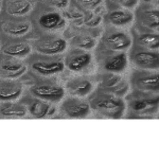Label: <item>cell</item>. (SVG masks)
<instances>
[{"label":"cell","instance_id":"obj_4","mask_svg":"<svg viewBox=\"0 0 159 159\" xmlns=\"http://www.w3.org/2000/svg\"><path fill=\"white\" fill-rule=\"evenodd\" d=\"M22 93V85L14 79H0V102H13Z\"/></svg>","mask_w":159,"mask_h":159},{"label":"cell","instance_id":"obj_9","mask_svg":"<svg viewBox=\"0 0 159 159\" xmlns=\"http://www.w3.org/2000/svg\"><path fill=\"white\" fill-rule=\"evenodd\" d=\"M133 84L140 90H158L159 78L156 73L136 72L133 75Z\"/></svg>","mask_w":159,"mask_h":159},{"label":"cell","instance_id":"obj_28","mask_svg":"<svg viewBox=\"0 0 159 159\" xmlns=\"http://www.w3.org/2000/svg\"><path fill=\"white\" fill-rule=\"evenodd\" d=\"M111 1H117V2H120V3H122L123 6L129 7H134L135 4H136V2H137V0H111Z\"/></svg>","mask_w":159,"mask_h":159},{"label":"cell","instance_id":"obj_19","mask_svg":"<svg viewBox=\"0 0 159 159\" xmlns=\"http://www.w3.org/2000/svg\"><path fill=\"white\" fill-rule=\"evenodd\" d=\"M51 110V105L48 103L47 101L37 99L36 101H33L30 104L29 111L34 118L36 119H42V118L47 117L50 114Z\"/></svg>","mask_w":159,"mask_h":159},{"label":"cell","instance_id":"obj_26","mask_svg":"<svg viewBox=\"0 0 159 159\" xmlns=\"http://www.w3.org/2000/svg\"><path fill=\"white\" fill-rule=\"evenodd\" d=\"M152 102H153L152 100H136V101L132 102L130 107H132L134 110L140 111V110H143V109L147 108L148 104H153Z\"/></svg>","mask_w":159,"mask_h":159},{"label":"cell","instance_id":"obj_5","mask_svg":"<svg viewBox=\"0 0 159 159\" xmlns=\"http://www.w3.org/2000/svg\"><path fill=\"white\" fill-rule=\"evenodd\" d=\"M67 48V42L60 37H47L36 43V50L43 54L53 55L61 53Z\"/></svg>","mask_w":159,"mask_h":159},{"label":"cell","instance_id":"obj_20","mask_svg":"<svg viewBox=\"0 0 159 159\" xmlns=\"http://www.w3.org/2000/svg\"><path fill=\"white\" fill-rule=\"evenodd\" d=\"M138 43L150 50H157L159 48V35L157 33H143L138 37Z\"/></svg>","mask_w":159,"mask_h":159},{"label":"cell","instance_id":"obj_18","mask_svg":"<svg viewBox=\"0 0 159 159\" xmlns=\"http://www.w3.org/2000/svg\"><path fill=\"white\" fill-rule=\"evenodd\" d=\"M127 66V55L124 52L118 53L105 61L104 67L109 72L118 73L124 70Z\"/></svg>","mask_w":159,"mask_h":159},{"label":"cell","instance_id":"obj_14","mask_svg":"<svg viewBox=\"0 0 159 159\" xmlns=\"http://www.w3.org/2000/svg\"><path fill=\"white\" fill-rule=\"evenodd\" d=\"M38 22L40 27L46 30H56L65 25V19L63 18V16L55 12L43 14Z\"/></svg>","mask_w":159,"mask_h":159},{"label":"cell","instance_id":"obj_21","mask_svg":"<svg viewBox=\"0 0 159 159\" xmlns=\"http://www.w3.org/2000/svg\"><path fill=\"white\" fill-rule=\"evenodd\" d=\"M142 21L151 29H157L159 25V11L158 10H150V11L143 12Z\"/></svg>","mask_w":159,"mask_h":159},{"label":"cell","instance_id":"obj_25","mask_svg":"<svg viewBox=\"0 0 159 159\" xmlns=\"http://www.w3.org/2000/svg\"><path fill=\"white\" fill-rule=\"evenodd\" d=\"M75 2L81 7L86 10H92L102 3V0H75Z\"/></svg>","mask_w":159,"mask_h":159},{"label":"cell","instance_id":"obj_8","mask_svg":"<svg viewBox=\"0 0 159 159\" xmlns=\"http://www.w3.org/2000/svg\"><path fill=\"white\" fill-rule=\"evenodd\" d=\"M25 71H27V67L20 61L14 60V58H6L0 61V72L2 78L17 79L21 76Z\"/></svg>","mask_w":159,"mask_h":159},{"label":"cell","instance_id":"obj_1","mask_svg":"<svg viewBox=\"0 0 159 159\" xmlns=\"http://www.w3.org/2000/svg\"><path fill=\"white\" fill-rule=\"evenodd\" d=\"M90 107L108 117L118 119L122 116L125 104L121 99L108 93H98L90 100Z\"/></svg>","mask_w":159,"mask_h":159},{"label":"cell","instance_id":"obj_22","mask_svg":"<svg viewBox=\"0 0 159 159\" xmlns=\"http://www.w3.org/2000/svg\"><path fill=\"white\" fill-rule=\"evenodd\" d=\"M31 28L30 22L22 21V22H15V24H11L10 27H7L6 31L10 35H14V36H21L25 35V33L29 32Z\"/></svg>","mask_w":159,"mask_h":159},{"label":"cell","instance_id":"obj_29","mask_svg":"<svg viewBox=\"0 0 159 159\" xmlns=\"http://www.w3.org/2000/svg\"><path fill=\"white\" fill-rule=\"evenodd\" d=\"M1 6H2V0H0V9H1Z\"/></svg>","mask_w":159,"mask_h":159},{"label":"cell","instance_id":"obj_23","mask_svg":"<svg viewBox=\"0 0 159 159\" xmlns=\"http://www.w3.org/2000/svg\"><path fill=\"white\" fill-rule=\"evenodd\" d=\"M75 46L82 49H91L96 46V40L90 36H81L75 39Z\"/></svg>","mask_w":159,"mask_h":159},{"label":"cell","instance_id":"obj_17","mask_svg":"<svg viewBox=\"0 0 159 159\" xmlns=\"http://www.w3.org/2000/svg\"><path fill=\"white\" fill-rule=\"evenodd\" d=\"M107 19L111 25L123 27V25H126L133 21L134 15L127 10H115V11L108 13Z\"/></svg>","mask_w":159,"mask_h":159},{"label":"cell","instance_id":"obj_12","mask_svg":"<svg viewBox=\"0 0 159 159\" xmlns=\"http://www.w3.org/2000/svg\"><path fill=\"white\" fill-rule=\"evenodd\" d=\"M91 54L88 52H79L76 54L68 56L66 60V66L71 71H81L90 64Z\"/></svg>","mask_w":159,"mask_h":159},{"label":"cell","instance_id":"obj_30","mask_svg":"<svg viewBox=\"0 0 159 159\" xmlns=\"http://www.w3.org/2000/svg\"><path fill=\"white\" fill-rule=\"evenodd\" d=\"M143 1H151V0H143Z\"/></svg>","mask_w":159,"mask_h":159},{"label":"cell","instance_id":"obj_11","mask_svg":"<svg viewBox=\"0 0 159 159\" xmlns=\"http://www.w3.org/2000/svg\"><path fill=\"white\" fill-rule=\"evenodd\" d=\"M32 69L39 75L50 76L53 74L60 73L65 69V64L61 61H37L32 64Z\"/></svg>","mask_w":159,"mask_h":159},{"label":"cell","instance_id":"obj_2","mask_svg":"<svg viewBox=\"0 0 159 159\" xmlns=\"http://www.w3.org/2000/svg\"><path fill=\"white\" fill-rule=\"evenodd\" d=\"M30 92L35 98L47 102H60L65 96V89L55 84H35L30 88Z\"/></svg>","mask_w":159,"mask_h":159},{"label":"cell","instance_id":"obj_24","mask_svg":"<svg viewBox=\"0 0 159 159\" xmlns=\"http://www.w3.org/2000/svg\"><path fill=\"white\" fill-rule=\"evenodd\" d=\"M121 82L122 80L120 76L114 75V74H108V75L105 76L103 84L107 89H110V88H118V87H120L121 86L120 85Z\"/></svg>","mask_w":159,"mask_h":159},{"label":"cell","instance_id":"obj_27","mask_svg":"<svg viewBox=\"0 0 159 159\" xmlns=\"http://www.w3.org/2000/svg\"><path fill=\"white\" fill-rule=\"evenodd\" d=\"M50 3L57 9H66L68 7L69 0H49Z\"/></svg>","mask_w":159,"mask_h":159},{"label":"cell","instance_id":"obj_13","mask_svg":"<svg viewBox=\"0 0 159 159\" xmlns=\"http://www.w3.org/2000/svg\"><path fill=\"white\" fill-rule=\"evenodd\" d=\"M27 107L19 103L3 102L0 105V116L3 118H22L27 115Z\"/></svg>","mask_w":159,"mask_h":159},{"label":"cell","instance_id":"obj_16","mask_svg":"<svg viewBox=\"0 0 159 159\" xmlns=\"http://www.w3.org/2000/svg\"><path fill=\"white\" fill-rule=\"evenodd\" d=\"M31 46L28 43H14L7 45L3 48V53L10 57H25L31 53Z\"/></svg>","mask_w":159,"mask_h":159},{"label":"cell","instance_id":"obj_7","mask_svg":"<svg viewBox=\"0 0 159 159\" xmlns=\"http://www.w3.org/2000/svg\"><path fill=\"white\" fill-rule=\"evenodd\" d=\"M132 60L137 67L141 69H157L159 64V55L157 52L148 50H140L135 52Z\"/></svg>","mask_w":159,"mask_h":159},{"label":"cell","instance_id":"obj_3","mask_svg":"<svg viewBox=\"0 0 159 159\" xmlns=\"http://www.w3.org/2000/svg\"><path fill=\"white\" fill-rule=\"evenodd\" d=\"M61 110L65 115L72 119H82L90 112V104L79 97H71L66 99L61 104Z\"/></svg>","mask_w":159,"mask_h":159},{"label":"cell","instance_id":"obj_15","mask_svg":"<svg viewBox=\"0 0 159 159\" xmlns=\"http://www.w3.org/2000/svg\"><path fill=\"white\" fill-rule=\"evenodd\" d=\"M32 10V3L29 0H11L7 2V13L11 16H25Z\"/></svg>","mask_w":159,"mask_h":159},{"label":"cell","instance_id":"obj_10","mask_svg":"<svg viewBox=\"0 0 159 159\" xmlns=\"http://www.w3.org/2000/svg\"><path fill=\"white\" fill-rule=\"evenodd\" d=\"M66 89L73 97H86L93 89V84L85 78H74L66 84Z\"/></svg>","mask_w":159,"mask_h":159},{"label":"cell","instance_id":"obj_6","mask_svg":"<svg viewBox=\"0 0 159 159\" xmlns=\"http://www.w3.org/2000/svg\"><path fill=\"white\" fill-rule=\"evenodd\" d=\"M104 43L109 50L125 51L132 46V38L124 32H114L104 37Z\"/></svg>","mask_w":159,"mask_h":159}]
</instances>
